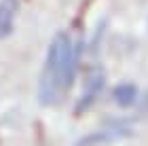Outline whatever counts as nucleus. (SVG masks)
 <instances>
[{
  "label": "nucleus",
  "mask_w": 148,
  "mask_h": 146,
  "mask_svg": "<svg viewBox=\"0 0 148 146\" xmlns=\"http://www.w3.org/2000/svg\"><path fill=\"white\" fill-rule=\"evenodd\" d=\"M78 64V49L66 32L55 34L49 45L47 62L42 66V74L38 83V99L45 106H57L64 102L68 89L74 83Z\"/></svg>",
  "instance_id": "f257e3e1"
},
{
  "label": "nucleus",
  "mask_w": 148,
  "mask_h": 146,
  "mask_svg": "<svg viewBox=\"0 0 148 146\" xmlns=\"http://www.w3.org/2000/svg\"><path fill=\"white\" fill-rule=\"evenodd\" d=\"M104 83H106V78H104V70L102 68H91L89 70V74H87V81H85V89H83V95H80L78 99V104H76V112H85L89 106L97 99V95L102 93V89H104Z\"/></svg>",
  "instance_id": "f03ea898"
},
{
  "label": "nucleus",
  "mask_w": 148,
  "mask_h": 146,
  "mask_svg": "<svg viewBox=\"0 0 148 146\" xmlns=\"http://www.w3.org/2000/svg\"><path fill=\"white\" fill-rule=\"evenodd\" d=\"M15 13H17V0H0V38L13 30Z\"/></svg>",
  "instance_id": "7ed1b4c3"
},
{
  "label": "nucleus",
  "mask_w": 148,
  "mask_h": 146,
  "mask_svg": "<svg viewBox=\"0 0 148 146\" xmlns=\"http://www.w3.org/2000/svg\"><path fill=\"white\" fill-rule=\"evenodd\" d=\"M114 102H116L119 106H123V108H129V106L138 99V89H136V85H129V83H125V85H119L116 89H114Z\"/></svg>",
  "instance_id": "20e7f679"
}]
</instances>
